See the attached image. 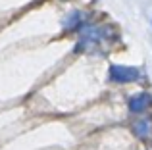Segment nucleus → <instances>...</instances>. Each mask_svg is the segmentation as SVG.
I'll return each mask as SVG.
<instances>
[{
  "label": "nucleus",
  "mask_w": 152,
  "mask_h": 150,
  "mask_svg": "<svg viewBox=\"0 0 152 150\" xmlns=\"http://www.w3.org/2000/svg\"><path fill=\"white\" fill-rule=\"evenodd\" d=\"M141 77V71L137 68H131V66H110V71H108V79L114 83H133Z\"/></svg>",
  "instance_id": "f257e3e1"
},
{
  "label": "nucleus",
  "mask_w": 152,
  "mask_h": 150,
  "mask_svg": "<svg viewBox=\"0 0 152 150\" xmlns=\"http://www.w3.org/2000/svg\"><path fill=\"white\" fill-rule=\"evenodd\" d=\"M152 106V96L148 92H139L129 98V110L133 114H142Z\"/></svg>",
  "instance_id": "f03ea898"
},
{
  "label": "nucleus",
  "mask_w": 152,
  "mask_h": 150,
  "mask_svg": "<svg viewBox=\"0 0 152 150\" xmlns=\"http://www.w3.org/2000/svg\"><path fill=\"white\" fill-rule=\"evenodd\" d=\"M133 133L139 139H150L152 137V117H141L133 123Z\"/></svg>",
  "instance_id": "7ed1b4c3"
},
{
  "label": "nucleus",
  "mask_w": 152,
  "mask_h": 150,
  "mask_svg": "<svg viewBox=\"0 0 152 150\" xmlns=\"http://www.w3.org/2000/svg\"><path fill=\"white\" fill-rule=\"evenodd\" d=\"M81 17H83V14H79V12H73V14L67 17V21L64 23V27H66V29H73V27H79V25H81Z\"/></svg>",
  "instance_id": "20e7f679"
}]
</instances>
